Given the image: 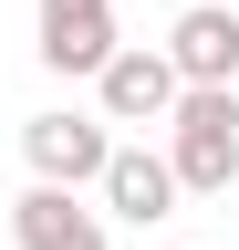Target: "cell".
<instances>
[{"instance_id":"8992f818","label":"cell","mask_w":239,"mask_h":250,"mask_svg":"<svg viewBox=\"0 0 239 250\" xmlns=\"http://www.w3.org/2000/svg\"><path fill=\"white\" fill-rule=\"evenodd\" d=\"M177 62V83H239V11H219V0H187V11L166 21V42Z\"/></svg>"},{"instance_id":"3957f363","label":"cell","mask_w":239,"mask_h":250,"mask_svg":"<svg viewBox=\"0 0 239 250\" xmlns=\"http://www.w3.org/2000/svg\"><path fill=\"white\" fill-rule=\"evenodd\" d=\"M114 0H32V52L52 62V73H83L94 83L104 62H114Z\"/></svg>"},{"instance_id":"5b68a950","label":"cell","mask_w":239,"mask_h":250,"mask_svg":"<svg viewBox=\"0 0 239 250\" xmlns=\"http://www.w3.org/2000/svg\"><path fill=\"white\" fill-rule=\"evenodd\" d=\"M11 240L21 250H114L104 208H83V188H42V177L11 198Z\"/></svg>"},{"instance_id":"277c9868","label":"cell","mask_w":239,"mask_h":250,"mask_svg":"<svg viewBox=\"0 0 239 250\" xmlns=\"http://www.w3.org/2000/svg\"><path fill=\"white\" fill-rule=\"evenodd\" d=\"M166 104H177V62L156 42H114V62L94 73V115L104 125H166Z\"/></svg>"},{"instance_id":"7a4b0ae2","label":"cell","mask_w":239,"mask_h":250,"mask_svg":"<svg viewBox=\"0 0 239 250\" xmlns=\"http://www.w3.org/2000/svg\"><path fill=\"white\" fill-rule=\"evenodd\" d=\"M21 156H32V177H42V188H94V177H104V156H114V125H104V115L52 104V115L21 125Z\"/></svg>"},{"instance_id":"6da1fadb","label":"cell","mask_w":239,"mask_h":250,"mask_svg":"<svg viewBox=\"0 0 239 250\" xmlns=\"http://www.w3.org/2000/svg\"><path fill=\"white\" fill-rule=\"evenodd\" d=\"M166 177H177V198H229L239 188V83H177Z\"/></svg>"},{"instance_id":"52a82bcc","label":"cell","mask_w":239,"mask_h":250,"mask_svg":"<svg viewBox=\"0 0 239 250\" xmlns=\"http://www.w3.org/2000/svg\"><path fill=\"white\" fill-rule=\"evenodd\" d=\"M94 188H104V219H135V229L177 219V177H166V156H146V146H114Z\"/></svg>"}]
</instances>
